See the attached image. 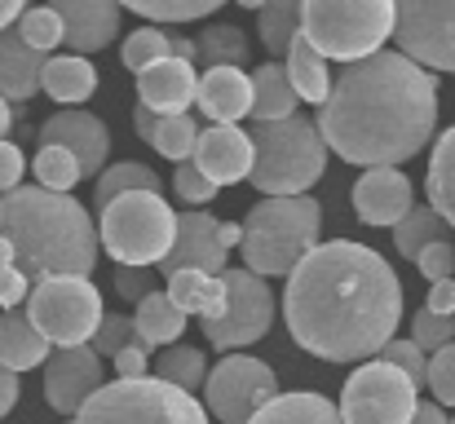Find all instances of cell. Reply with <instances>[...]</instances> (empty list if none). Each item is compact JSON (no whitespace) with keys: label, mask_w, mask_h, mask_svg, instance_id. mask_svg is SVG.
Returning <instances> with one entry per match:
<instances>
[{"label":"cell","mask_w":455,"mask_h":424,"mask_svg":"<svg viewBox=\"0 0 455 424\" xmlns=\"http://www.w3.org/2000/svg\"><path fill=\"white\" fill-rule=\"evenodd\" d=\"M283 318L305 354L327 363H363L385 354L403 318L398 270L363 244H318L283 287Z\"/></svg>","instance_id":"6da1fadb"},{"label":"cell","mask_w":455,"mask_h":424,"mask_svg":"<svg viewBox=\"0 0 455 424\" xmlns=\"http://www.w3.org/2000/svg\"><path fill=\"white\" fill-rule=\"evenodd\" d=\"M438 124V80L407 53L380 49L376 58L349 62L336 76L327 107L318 111V133L345 164L398 168L416 159Z\"/></svg>","instance_id":"7a4b0ae2"},{"label":"cell","mask_w":455,"mask_h":424,"mask_svg":"<svg viewBox=\"0 0 455 424\" xmlns=\"http://www.w3.org/2000/svg\"><path fill=\"white\" fill-rule=\"evenodd\" d=\"M4 239H13L18 270L31 283L89 279L102 248L89 208L44 186H18L4 199Z\"/></svg>","instance_id":"3957f363"},{"label":"cell","mask_w":455,"mask_h":424,"mask_svg":"<svg viewBox=\"0 0 455 424\" xmlns=\"http://www.w3.org/2000/svg\"><path fill=\"white\" fill-rule=\"evenodd\" d=\"M323 208L318 199H261L243 217V270L275 279V275H297L301 261L318 248V221Z\"/></svg>","instance_id":"277c9868"},{"label":"cell","mask_w":455,"mask_h":424,"mask_svg":"<svg viewBox=\"0 0 455 424\" xmlns=\"http://www.w3.org/2000/svg\"><path fill=\"white\" fill-rule=\"evenodd\" d=\"M252 146H257V164L248 181L266 199H301L327 168V141L318 133V120H305V116L257 124Z\"/></svg>","instance_id":"5b68a950"},{"label":"cell","mask_w":455,"mask_h":424,"mask_svg":"<svg viewBox=\"0 0 455 424\" xmlns=\"http://www.w3.org/2000/svg\"><path fill=\"white\" fill-rule=\"evenodd\" d=\"M398 27V4L394 0H305L301 36L336 62H363L376 58L380 44Z\"/></svg>","instance_id":"8992f818"},{"label":"cell","mask_w":455,"mask_h":424,"mask_svg":"<svg viewBox=\"0 0 455 424\" xmlns=\"http://www.w3.org/2000/svg\"><path fill=\"white\" fill-rule=\"evenodd\" d=\"M98 235H102V248L116 257V266L159 270L177 244V212L168 208L164 195L138 190V195L116 199L107 212H98Z\"/></svg>","instance_id":"52a82bcc"},{"label":"cell","mask_w":455,"mask_h":424,"mask_svg":"<svg viewBox=\"0 0 455 424\" xmlns=\"http://www.w3.org/2000/svg\"><path fill=\"white\" fill-rule=\"evenodd\" d=\"M71 424H208V407L164 380H116Z\"/></svg>","instance_id":"ba28073f"},{"label":"cell","mask_w":455,"mask_h":424,"mask_svg":"<svg viewBox=\"0 0 455 424\" xmlns=\"http://www.w3.org/2000/svg\"><path fill=\"white\" fill-rule=\"evenodd\" d=\"M31 327L58 345V349H80L98 336L107 309H102V292L89 279H44L31 287L27 300Z\"/></svg>","instance_id":"9c48e42d"},{"label":"cell","mask_w":455,"mask_h":424,"mask_svg":"<svg viewBox=\"0 0 455 424\" xmlns=\"http://www.w3.org/2000/svg\"><path fill=\"white\" fill-rule=\"evenodd\" d=\"M420 389L389 363H363L340 389L345 424H411Z\"/></svg>","instance_id":"30bf717a"},{"label":"cell","mask_w":455,"mask_h":424,"mask_svg":"<svg viewBox=\"0 0 455 424\" xmlns=\"http://www.w3.org/2000/svg\"><path fill=\"white\" fill-rule=\"evenodd\" d=\"M275 398H279V376L266 363L248 358V354L221 358L208 372V385H204V407L221 424H248L252 416H261Z\"/></svg>","instance_id":"8fae6325"},{"label":"cell","mask_w":455,"mask_h":424,"mask_svg":"<svg viewBox=\"0 0 455 424\" xmlns=\"http://www.w3.org/2000/svg\"><path fill=\"white\" fill-rule=\"evenodd\" d=\"M398 53L425 71H455V0H398Z\"/></svg>","instance_id":"7c38bea8"},{"label":"cell","mask_w":455,"mask_h":424,"mask_svg":"<svg viewBox=\"0 0 455 424\" xmlns=\"http://www.w3.org/2000/svg\"><path fill=\"white\" fill-rule=\"evenodd\" d=\"M226 292H230V314L212 327H204L208 345L212 349H239V345H252L270 332L275 323V292L270 283L252 270H226Z\"/></svg>","instance_id":"4fadbf2b"},{"label":"cell","mask_w":455,"mask_h":424,"mask_svg":"<svg viewBox=\"0 0 455 424\" xmlns=\"http://www.w3.org/2000/svg\"><path fill=\"white\" fill-rule=\"evenodd\" d=\"M107 389L102 380V354L93 345L80 349H53V358L44 363V398L58 416H80L98 394Z\"/></svg>","instance_id":"5bb4252c"},{"label":"cell","mask_w":455,"mask_h":424,"mask_svg":"<svg viewBox=\"0 0 455 424\" xmlns=\"http://www.w3.org/2000/svg\"><path fill=\"white\" fill-rule=\"evenodd\" d=\"M226 275V248H221V221L208 212H177V244L164 257L159 275L177 279V275Z\"/></svg>","instance_id":"9a60e30c"},{"label":"cell","mask_w":455,"mask_h":424,"mask_svg":"<svg viewBox=\"0 0 455 424\" xmlns=\"http://www.w3.org/2000/svg\"><path fill=\"white\" fill-rule=\"evenodd\" d=\"M40 146H62L80 159L84 177H102L107 168V155H111V129L98 120V116H84V111H58L40 124Z\"/></svg>","instance_id":"2e32d148"},{"label":"cell","mask_w":455,"mask_h":424,"mask_svg":"<svg viewBox=\"0 0 455 424\" xmlns=\"http://www.w3.org/2000/svg\"><path fill=\"white\" fill-rule=\"evenodd\" d=\"M349 199H354L358 221H367V226H394V230L416 208L411 204V181L398 168H371V172H363L354 181V195Z\"/></svg>","instance_id":"e0dca14e"},{"label":"cell","mask_w":455,"mask_h":424,"mask_svg":"<svg viewBox=\"0 0 455 424\" xmlns=\"http://www.w3.org/2000/svg\"><path fill=\"white\" fill-rule=\"evenodd\" d=\"M252 164H257L252 133H243L239 124H212V129H204L199 150H195V168L212 186H230V181L252 177Z\"/></svg>","instance_id":"ac0fdd59"},{"label":"cell","mask_w":455,"mask_h":424,"mask_svg":"<svg viewBox=\"0 0 455 424\" xmlns=\"http://www.w3.org/2000/svg\"><path fill=\"white\" fill-rule=\"evenodd\" d=\"M53 13L67 27V49L76 58H84V53H98V49H107L116 40L124 4H111V0H53Z\"/></svg>","instance_id":"d6986e66"},{"label":"cell","mask_w":455,"mask_h":424,"mask_svg":"<svg viewBox=\"0 0 455 424\" xmlns=\"http://www.w3.org/2000/svg\"><path fill=\"white\" fill-rule=\"evenodd\" d=\"M195 98H199L195 62L168 58V62H155L151 71L138 76V102L151 107L155 116H190Z\"/></svg>","instance_id":"ffe728a7"},{"label":"cell","mask_w":455,"mask_h":424,"mask_svg":"<svg viewBox=\"0 0 455 424\" xmlns=\"http://www.w3.org/2000/svg\"><path fill=\"white\" fill-rule=\"evenodd\" d=\"M252 76L235 71V67H221V71H204L199 76V98L195 107L212 120V124H239L243 116H252Z\"/></svg>","instance_id":"44dd1931"},{"label":"cell","mask_w":455,"mask_h":424,"mask_svg":"<svg viewBox=\"0 0 455 424\" xmlns=\"http://www.w3.org/2000/svg\"><path fill=\"white\" fill-rule=\"evenodd\" d=\"M44 67L49 58L36 53L18 27L0 31V98L4 102H27L36 89H44Z\"/></svg>","instance_id":"7402d4cb"},{"label":"cell","mask_w":455,"mask_h":424,"mask_svg":"<svg viewBox=\"0 0 455 424\" xmlns=\"http://www.w3.org/2000/svg\"><path fill=\"white\" fill-rule=\"evenodd\" d=\"M53 354H49V340L31 327V314L27 305L22 309H4L0 314V367L9 372H31V367H44Z\"/></svg>","instance_id":"603a6c76"},{"label":"cell","mask_w":455,"mask_h":424,"mask_svg":"<svg viewBox=\"0 0 455 424\" xmlns=\"http://www.w3.org/2000/svg\"><path fill=\"white\" fill-rule=\"evenodd\" d=\"M168 300L190 318H204V327H212V323H221L226 314H230V292H226V279H212V275H177V279H168Z\"/></svg>","instance_id":"cb8c5ba5"},{"label":"cell","mask_w":455,"mask_h":424,"mask_svg":"<svg viewBox=\"0 0 455 424\" xmlns=\"http://www.w3.org/2000/svg\"><path fill=\"white\" fill-rule=\"evenodd\" d=\"M44 93L53 102H62L67 111H76L80 102H89L98 93V71L89 58H76V53H62V58H49L44 67Z\"/></svg>","instance_id":"d4e9b609"},{"label":"cell","mask_w":455,"mask_h":424,"mask_svg":"<svg viewBox=\"0 0 455 424\" xmlns=\"http://www.w3.org/2000/svg\"><path fill=\"white\" fill-rule=\"evenodd\" d=\"M252 93H257V102H252V120L257 124H279V120H292L297 116V102L301 98H297V89L288 80V67H279V62L257 67Z\"/></svg>","instance_id":"484cf974"},{"label":"cell","mask_w":455,"mask_h":424,"mask_svg":"<svg viewBox=\"0 0 455 424\" xmlns=\"http://www.w3.org/2000/svg\"><path fill=\"white\" fill-rule=\"evenodd\" d=\"M288 80H292L297 98H301V102H314L318 111L327 107V98H331V89H336V76H327V58H323L305 36L288 49Z\"/></svg>","instance_id":"4316f807"},{"label":"cell","mask_w":455,"mask_h":424,"mask_svg":"<svg viewBox=\"0 0 455 424\" xmlns=\"http://www.w3.org/2000/svg\"><path fill=\"white\" fill-rule=\"evenodd\" d=\"M133 323H138V345H147V349H172L177 336L186 332V314L168 300V292H151L138 305Z\"/></svg>","instance_id":"83f0119b"},{"label":"cell","mask_w":455,"mask_h":424,"mask_svg":"<svg viewBox=\"0 0 455 424\" xmlns=\"http://www.w3.org/2000/svg\"><path fill=\"white\" fill-rule=\"evenodd\" d=\"M248 424H345V416L323 394H279L261 416H252Z\"/></svg>","instance_id":"f1b7e54d"},{"label":"cell","mask_w":455,"mask_h":424,"mask_svg":"<svg viewBox=\"0 0 455 424\" xmlns=\"http://www.w3.org/2000/svg\"><path fill=\"white\" fill-rule=\"evenodd\" d=\"M138 190L159 195V177H155V168L138 164V159H120L116 168H107V172L98 177V186H93V208H98V212H107L116 199L138 195Z\"/></svg>","instance_id":"f546056e"},{"label":"cell","mask_w":455,"mask_h":424,"mask_svg":"<svg viewBox=\"0 0 455 424\" xmlns=\"http://www.w3.org/2000/svg\"><path fill=\"white\" fill-rule=\"evenodd\" d=\"M301 22H305V4H297V0L257 4V31H261V44L270 53H288L301 40Z\"/></svg>","instance_id":"4dcf8cb0"},{"label":"cell","mask_w":455,"mask_h":424,"mask_svg":"<svg viewBox=\"0 0 455 424\" xmlns=\"http://www.w3.org/2000/svg\"><path fill=\"white\" fill-rule=\"evenodd\" d=\"M199 62L208 67V71H221V67H235V71H243V62H248V36L235 27V22H212V27H204L199 31Z\"/></svg>","instance_id":"1f68e13d"},{"label":"cell","mask_w":455,"mask_h":424,"mask_svg":"<svg viewBox=\"0 0 455 424\" xmlns=\"http://www.w3.org/2000/svg\"><path fill=\"white\" fill-rule=\"evenodd\" d=\"M429 208L455 230V124L438 138L429 159Z\"/></svg>","instance_id":"d6a6232c"},{"label":"cell","mask_w":455,"mask_h":424,"mask_svg":"<svg viewBox=\"0 0 455 424\" xmlns=\"http://www.w3.org/2000/svg\"><path fill=\"white\" fill-rule=\"evenodd\" d=\"M394 244H398V257L420 261L425 248H434V244H451V226H447L434 208H411L407 221L394 230Z\"/></svg>","instance_id":"836d02e7"},{"label":"cell","mask_w":455,"mask_h":424,"mask_svg":"<svg viewBox=\"0 0 455 424\" xmlns=\"http://www.w3.org/2000/svg\"><path fill=\"white\" fill-rule=\"evenodd\" d=\"M155 380H164V385H172V389H181V394L204 389V385H208L204 354L190 349V345H172V349H164L159 363H155Z\"/></svg>","instance_id":"e575fe53"},{"label":"cell","mask_w":455,"mask_h":424,"mask_svg":"<svg viewBox=\"0 0 455 424\" xmlns=\"http://www.w3.org/2000/svg\"><path fill=\"white\" fill-rule=\"evenodd\" d=\"M199 138H204V129H199V120H195V116H159V129H155L151 146L164 155V159H172V164L181 168V164H190V159H195Z\"/></svg>","instance_id":"d590c367"},{"label":"cell","mask_w":455,"mask_h":424,"mask_svg":"<svg viewBox=\"0 0 455 424\" xmlns=\"http://www.w3.org/2000/svg\"><path fill=\"white\" fill-rule=\"evenodd\" d=\"M31 172H36V186H44V190H53V195H67V190L84 177L80 159H76L71 150H62V146H40Z\"/></svg>","instance_id":"8d00e7d4"},{"label":"cell","mask_w":455,"mask_h":424,"mask_svg":"<svg viewBox=\"0 0 455 424\" xmlns=\"http://www.w3.org/2000/svg\"><path fill=\"white\" fill-rule=\"evenodd\" d=\"M124 9L142 13L147 22H195V18H208L212 9H221L217 0H129Z\"/></svg>","instance_id":"74e56055"},{"label":"cell","mask_w":455,"mask_h":424,"mask_svg":"<svg viewBox=\"0 0 455 424\" xmlns=\"http://www.w3.org/2000/svg\"><path fill=\"white\" fill-rule=\"evenodd\" d=\"M18 31H22V40H27L36 53H49V49L67 44V27H62V18L53 13V4L27 9V13H22V22H18Z\"/></svg>","instance_id":"f35d334b"},{"label":"cell","mask_w":455,"mask_h":424,"mask_svg":"<svg viewBox=\"0 0 455 424\" xmlns=\"http://www.w3.org/2000/svg\"><path fill=\"white\" fill-rule=\"evenodd\" d=\"M380 363L398 367L416 389H425V385H429V358H425V349H420L416 340H389V345H385V354H380Z\"/></svg>","instance_id":"ab89813d"},{"label":"cell","mask_w":455,"mask_h":424,"mask_svg":"<svg viewBox=\"0 0 455 424\" xmlns=\"http://www.w3.org/2000/svg\"><path fill=\"white\" fill-rule=\"evenodd\" d=\"M129 345H138V323L129 314H107L102 327H98V336H93V349L102 358H120Z\"/></svg>","instance_id":"60d3db41"},{"label":"cell","mask_w":455,"mask_h":424,"mask_svg":"<svg viewBox=\"0 0 455 424\" xmlns=\"http://www.w3.org/2000/svg\"><path fill=\"white\" fill-rule=\"evenodd\" d=\"M411 340L429 354H443L447 345H455V318H443V314H434V309H420L416 318H411Z\"/></svg>","instance_id":"b9f144b4"},{"label":"cell","mask_w":455,"mask_h":424,"mask_svg":"<svg viewBox=\"0 0 455 424\" xmlns=\"http://www.w3.org/2000/svg\"><path fill=\"white\" fill-rule=\"evenodd\" d=\"M429 389L438 407H455V345L429 358Z\"/></svg>","instance_id":"7bdbcfd3"},{"label":"cell","mask_w":455,"mask_h":424,"mask_svg":"<svg viewBox=\"0 0 455 424\" xmlns=\"http://www.w3.org/2000/svg\"><path fill=\"white\" fill-rule=\"evenodd\" d=\"M172 190H177V199H181V204H208L221 186H212V181L195 168V159H190V164H181V168L172 172Z\"/></svg>","instance_id":"ee69618b"},{"label":"cell","mask_w":455,"mask_h":424,"mask_svg":"<svg viewBox=\"0 0 455 424\" xmlns=\"http://www.w3.org/2000/svg\"><path fill=\"white\" fill-rule=\"evenodd\" d=\"M416 270L429 279V287H434V283L455 279V248L451 244H434V248H425L420 261H416Z\"/></svg>","instance_id":"f6af8a7d"},{"label":"cell","mask_w":455,"mask_h":424,"mask_svg":"<svg viewBox=\"0 0 455 424\" xmlns=\"http://www.w3.org/2000/svg\"><path fill=\"white\" fill-rule=\"evenodd\" d=\"M151 292H155L151 270H138V266H116V296H124V300L142 305Z\"/></svg>","instance_id":"bcb514c9"},{"label":"cell","mask_w":455,"mask_h":424,"mask_svg":"<svg viewBox=\"0 0 455 424\" xmlns=\"http://www.w3.org/2000/svg\"><path fill=\"white\" fill-rule=\"evenodd\" d=\"M116 372H120V380H151V349L147 345H129L116 358Z\"/></svg>","instance_id":"7dc6e473"},{"label":"cell","mask_w":455,"mask_h":424,"mask_svg":"<svg viewBox=\"0 0 455 424\" xmlns=\"http://www.w3.org/2000/svg\"><path fill=\"white\" fill-rule=\"evenodd\" d=\"M22 150L13 146V141H0V195L9 199L13 190H18V181H22Z\"/></svg>","instance_id":"c3c4849f"},{"label":"cell","mask_w":455,"mask_h":424,"mask_svg":"<svg viewBox=\"0 0 455 424\" xmlns=\"http://www.w3.org/2000/svg\"><path fill=\"white\" fill-rule=\"evenodd\" d=\"M31 300V279L22 270H4L0 275V309H22Z\"/></svg>","instance_id":"681fc988"},{"label":"cell","mask_w":455,"mask_h":424,"mask_svg":"<svg viewBox=\"0 0 455 424\" xmlns=\"http://www.w3.org/2000/svg\"><path fill=\"white\" fill-rule=\"evenodd\" d=\"M425 309H434V314H443V318H455V279L434 283V292H429Z\"/></svg>","instance_id":"f907efd6"},{"label":"cell","mask_w":455,"mask_h":424,"mask_svg":"<svg viewBox=\"0 0 455 424\" xmlns=\"http://www.w3.org/2000/svg\"><path fill=\"white\" fill-rule=\"evenodd\" d=\"M18 372H9V367H0V416H9L13 412V403H18Z\"/></svg>","instance_id":"816d5d0a"},{"label":"cell","mask_w":455,"mask_h":424,"mask_svg":"<svg viewBox=\"0 0 455 424\" xmlns=\"http://www.w3.org/2000/svg\"><path fill=\"white\" fill-rule=\"evenodd\" d=\"M133 129H138V138H142V141H155L159 116H155L151 107H142V102H138V111H133Z\"/></svg>","instance_id":"f5cc1de1"},{"label":"cell","mask_w":455,"mask_h":424,"mask_svg":"<svg viewBox=\"0 0 455 424\" xmlns=\"http://www.w3.org/2000/svg\"><path fill=\"white\" fill-rule=\"evenodd\" d=\"M22 13H27V4H22V0H0V31L18 27V22H22Z\"/></svg>","instance_id":"db71d44e"},{"label":"cell","mask_w":455,"mask_h":424,"mask_svg":"<svg viewBox=\"0 0 455 424\" xmlns=\"http://www.w3.org/2000/svg\"><path fill=\"white\" fill-rule=\"evenodd\" d=\"M411 424H451V420L443 416V407H438V403H425V398H420V407H416V420H411Z\"/></svg>","instance_id":"11a10c76"},{"label":"cell","mask_w":455,"mask_h":424,"mask_svg":"<svg viewBox=\"0 0 455 424\" xmlns=\"http://www.w3.org/2000/svg\"><path fill=\"white\" fill-rule=\"evenodd\" d=\"M221 248L230 252V248H243V221L235 226V221H221Z\"/></svg>","instance_id":"9f6ffc18"},{"label":"cell","mask_w":455,"mask_h":424,"mask_svg":"<svg viewBox=\"0 0 455 424\" xmlns=\"http://www.w3.org/2000/svg\"><path fill=\"white\" fill-rule=\"evenodd\" d=\"M4 270H18V248H13V239L0 235V275Z\"/></svg>","instance_id":"6f0895ef"},{"label":"cell","mask_w":455,"mask_h":424,"mask_svg":"<svg viewBox=\"0 0 455 424\" xmlns=\"http://www.w3.org/2000/svg\"><path fill=\"white\" fill-rule=\"evenodd\" d=\"M9 124H13V111H9V102L0 98V141H4V133H9Z\"/></svg>","instance_id":"680465c9"},{"label":"cell","mask_w":455,"mask_h":424,"mask_svg":"<svg viewBox=\"0 0 455 424\" xmlns=\"http://www.w3.org/2000/svg\"><path fill=\"white\" fill-rule=\"evenodd\" d=\"M0 235H4V199H0Z\"/></svg>","instance_id":"91938a15"},{"label":"cell","mask_w":455,"mask_h":424,"mask_svg":"<svg viewBox=\"0 0 455 424\" xmlns=\"http://www.w3.org/2000/svg\"><path fill=\"white\" fill-rule=\"evenodd\" d=\"M451 424H455V420H451Z\"/></svg>","instance_id":"94428289"}]
</instances>
